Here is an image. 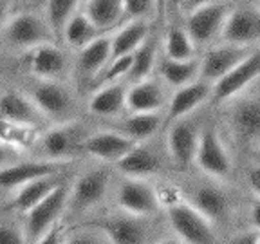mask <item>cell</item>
I'll return each instance as SVG.
<instances>
[{
  "label": "cell",
  "instance_id": "obj_1",
  "mask_svg": "<svg viewBox=\"0 0 260 244\" xmlns=\"http://www.w3.org/2000/svg\"><path fill=\"white\" fill-rule=\"evenodd\" d=\"M161 210L167 214L174 237L181 244H217L219 233L211 221L197 211L175 187L157 190Z\"/></svg>",
  "mask_w": 260,
  "mask_h": 244
},
{
  "label": "cell",
  "instance_id": "obj_2",
  "mask_svg": "<svg viewBox=\"0 0 260 244\" xmlns=\"http://www.w3.org/2000/svg\"><path fill=\"white\" fill-rule=\"evenodd\" d=\"M22 93L40 110L45 121L61 125V123H69L76 119V96L73 94L71 87L65 85L63 81H45L31 78V83Z\"/></svg>",
  "mask_w": 260,
  "mask_h": 244
},
{
  "label": "cell",
  "instance_id": "obj_3",
  "mask_svg": "<svg viewBox=\"0 0 260 244\" xmlns=\"http://www.w3.org/2000/svg\"><path fill=\"white\" fill-rule=\"evenodd\" d=\"M110 170L105 165L81 172L69 185V199L65 211H74L73 216L83 217L96 210L107 199L110 190Z\"/></svg>",
  "mask_w": 260,
  "mask_h": 244
},
{
  "label": "cell",
  "instance_id": "obj_4",
  "mask_svg": "<svg viewBox=\"0 0 260 244\" xmlns=\"http://www.w3.org/2000/svg\"><path fill=\"white\" fill-rule=\"evenodd\" d=\"M193 165L211 181H226L233 172V159L217 125L203 127L199 145L195 150Z\"/></svg>",
  "mask_w": 260,
  "mask_h": 244
},
{
  "label": "cell",
  "instance_id": "obj_5",
  "mask_svg": "<svg viewBox=\"0 0 260 244\" xmlns=\"http://www.w3.org/2000/svg\"><path fill=\"white\" fill-rule=\"evenodd\" d=\"M0 37L11 51H20V53L40 44L54 42L42 11H32V9L13 13L4 27L0 29Z\"/></svg>",
  "mask_w": 260,
  "mask_h": 244
},
{
  "label": "cell",
  "instance_id": "obj_6",
  "mask_svg": "<svg viewBox=\"0 0 260 244\" xmlns=\"http://www.w3.org/2000/svg\"><path fill=\"white\" fill-rule=\"evenodd\" d=\"M69 181L53 190L51 194L42 199L37 206H32L24 214V228L27 244H37L45 233L54 228L65 217V208L69 199Z\"/></svg>",
  "mask_w": 260,
  "mask_h": 244
},
{
  "label": "cell",
  "instance_id": "obj_7",
  "mask_svg": "<svg viewBox=\"0 0 260 244\" xmlns=\"http://www.w3.org/2000/svg\"><path fill=\"white\" fill-rule=\"evenodd\" d=\"M90 132L92 130H89L78 119L51 127L42 132L35 145L40 154L37 158L45 161H69L71 158L78 156V146Z\"/></svg>",
  "mask_w": 260,
  "mask_h": 244
},
{
  "label": "cell",
  "instance_id": "obj_8",
  "mask_svg": "<svg viewBox=\"0 0 260 244\" xmlns=\"http://www.w3.org/2000/svg\"><path fill=\"white\" fill-rule=\"evenodd\" d=\"M114 206L119 214L141 219H152L161 214L157 188L143 179H119L114 188Z\"/></svg>",
  "mask_w": 260,
  "mask_h": 244
},
{
  "label": "cell",
  "instance_id": "obj_9",
  "mask_svg": "<svg viewBox=\"0 0 260 244\" xmlns=\"http://www.w3.org/2000/svg\"><path fill=\"white\" fill-rule=\"evenodd\" d=\"M228 109L226 125L233 138L248 150H256L260 138V103L256 93H244L224 105Z\"/></svg>",
  "mask_w": 260,
  "mask_h": 244
},
{
  "label": "cell",
  "instance_id": "obj_10",
  "mask_svg": "<svg viewBox=\"0 0 260 244\" xmlns=\"http://www.w3.org/2000/svg\"><path fill=\"white\" fill-rule=\"evenodd\" d=\"M78 226L94 228L102 233L107 244H148L150 240V223L141 217L125 214H107L96 219L81 221Z\"/></svg>",
  "mask_w": 260,
  "mask_h": 244
},
{
  "label": "cell",
  "instance_id": "obj_11",
  "mask_svg": "<svg viewBox=\"0 0 260 244\" xmlns=\"http://www.w3.org/2000/svg\"><path fill=\"white\" fill-rule=\"evenodd\" d=\"M233 4L232 2H213L206 0L201 2L193 13L184 18V25L188 37L193 42L195 47H211L219 40L220 29L230 15Z\"/></svg>",
  "mask_w": 260,
  "mask_h": 244
},
{
  "label": "cell",
  "instance_id": "obj_12",
  "mask_svg": "<svg viewBox=\"0 0 260 244\" xmlns=\"http://www.w3.org/2000/svg\"><path fill=\"white\" fill-rule=\"evenodd\" d=\"M260 38V6L256 2L233 4L222 24L219 42L233 47L256 49Z\"/></svg>",
  "mask_w": 260,
  "mask_h": 244
},
{
  "label": "cell",
  "instance_id": "obj_13",
  "mask_svg": "<svg viewBox=\"0 0 260 244\" xmlns=\"http://www.w3.org/2000/svg\"><path fill=\"white\" fill-rule=\"evenodd\" d=\"M260 74V54L258 49H255L244 62H240L237 67H233L230 73L220 76L217 81L211 83L210 103L215 107H222L228 102L248 93L251 87H255Z\"/></svg>",
  "mask_w": 260,
  "mask_h": 244
},
{
  "label": "cell",
  "instance_id": "obj_14",
  "mask_svg": "<svg viewBox=\"0 0 260 244\" xmlns=\"http://www.w3.org/2000/svg\"><path fill=\"white\" fill-rule=\"evenodd\" d=\"M20 64L35 80L63 81L69 73V58L54 42L40 44L20 53Z\"/></svg>",
  "mask_w": 260,
  "mask_h": 244
},
{
  "label": "cell",
  "instance_id": "obj_15",
  "mask_svg": "<svg viewBox=\"0 0 260 244\" xmlns=\"http://www.w3.org/2000/svg\"><path fill=\"white\" fill-rule=\"evenodd\" d=\"M203 127V123L191 114L183 119H177L165 129V132H167V152L179 170H186L193 165L195 150L199 145Z\"/></svg>",
  "mask_w": 260,
  "mask_h": 244
},
{
  "label": "cell",
  "instance_id": "obj_16",
  "mask_svg": "<svg viewBox=\"0 0 260 244\" xmlns=\"http://www.w3.org/2000/svg\"><path fill=\"white\" fill-rule=\"evenodd\" d=\"M69 161H45V159H20L11 167L0 170V190L13 192L40 177L69 172Z\"/></svg>",
  "mask_w": 260,
  "mask_h": 244
},
{
  "label": "cell",
  "instance_id": "obj_17",
  "mask_svg": "<svg viewBox=\"0 0 260 244\" xmlns=\"http://www.w3.org/2000/svg\"><path fill=\"white\" fill-rule=\"evenodd\" d=\"M138 145L114 130H92L78 146V156H89L102 165H116Z\"/></svg>",
  "mask_w": 260,
  "mask_h": 244
},
{
  "label": "cell",
  "instance_id": "obj_18",
  "mask_svg": "<svg viewBox=\"0 0 260 244\" xmlns=\"http://www.w3.org/2000/svg\"><path fill=\"white\" fill-rule=\"evenodd\" d=\"M184 199L215 226L224 224L232 217V197L220 185L195 183Z\"/></svg>",
  "mask_w": 260,
  "mask_h": 244
},
{
  "label": "cell",
  "instance_id": "obj_19",
  "mask_svg": "<svg viewBox=\"0 0 260 244\" xmlns=\"http://www.w3.org/2000/svg\"><path fill=\"white\" fill-rule=\"evenodd\" d=\"M255 49L233 47L226 44H215L206 49V53L199 60V80L206 83H213L220 76L237 67L240 62H244Z\"/></svg>",
  "mask_w": 260,
  "mask_h": 244
},
{
  "label": "cell",
  "instance_id": "obj_20",
  "mask_svg": "<svg viewBox=\"0 0 260 244\" xmlns=\"http://www.w3.org/2000/svg\"><path fill=\"white\" fill-rule=\"evenodd\" d=\"M168 103L167 87L155 78L136 81L126 85L125 112L128 114H155L165 112Z\"/></svg>",
  "mask_w": 260,
  "mask_h": 244
},
{
  "label": "cell",
  "instance_id": "obj_21",
  "mask_svg": "<svg viewBox=\"0 0 260 244\" xmlns=\"http://www.w3.org/2000/svg\"><path fill=\"white\" fill-rule=\"evenodd\" d=\"M211 83H206L203 80H197L190 85L177 89L168 98L165 116H162V129H167L177 119H183L186 116L195 114V110L210 102Z\"/></svg>",
  "mask_w": 260,
  "mask_h": 244
},
{
  "label": "cell",
  "instance_id": "obj_22",
  "mask_svg": "<svg viewBox=\"0 0 260 244\" xmlns=\"http://www.w3.org/2000/svg\"><path fill=\"white\" fill-rule=\"evenodd\" d=\"M114 167L123 177L143 179L146 181L152 175H157L165 168V158L159 154L155 146L150 143H138L126 156H123Z\"/></svg>",
  "mask_w": 260,
  "mask_h": 244
},
{
  "label": "cell",
  "instance_id": "obj_23",
  "mask_svg": "<svg viewBox=\"0 0 260 244\" xmlns=\"http://www.w3.org/2000/svg\"><path fill=\"white\" fill-rule=\"evenodd\" d=\"M0 119H6L15 125L32 127L42 130L47 121L40 110L32 105V102L22 90H4L0 93Z\"/></svg>",
  "mask_w": 260,
  "mask_h": 244
},
{
  "label": "cell",
  "instance_id": "obj_24",
  "mask_svg": "<svg viewBox=\"0 0 260 244\" xmlns=\"http://www.w3.org/2000/svg\"><path fill=\"white\" fill-rule=\"evenodd\" d=\"M69 181V172L65 174H54L47 175V177H40L37 181H31V183L24 185V187L13 190L11 199L8 201V210L11 214H22L24 216L25 211H29L32 206H37L42 199H45L53 190H56L60 185L67 183Z\"/></svg>",
  "mask_w": 260,
  "mask_h": 244
},
{
  "label": "cell",
  "instance_id": "obj_25",
  "mask_svg": "<svg viewBox=\"0 0 260 244\" xmlns=\"http://www.w3.org/2000/svg\"><path fill=\"white\" fill-rule=\"evenodd\" d=\"M110 56V35H102L100 38L78 51L76 54V76L81 89L89 90L90 83L96 80L100 71L103 69Z\"/></svg>",
  "mask_w": 260,
  "mask_h": 244
},
{
  "label": "cell",
  "instance_id": "obj_26",
  "mask_svg": "<svg viewBox=\"0 0 260 244\" xmlns=\"http://www.w3.org/2000/svg\"><path fill=\"white\" fill-rule=\"evenodd\" d=\"M165 112L155 114H126L109 123V130H114L136 143H146L162 129Z\"/></svg>",
  "mask_w": 260,
  "mask_h": 244
},
{
  "label": "cell",
  "instance_id": "obj_27",
  "mask_svg": "<svg viewBox=\"0 0 260 244\" xmlns=\"http://www.w3.org/2000/svg\"><path fill=\"white\" fill-rule=\"evenodd\" d=\"M89 103L87 110L92 116L103 119H118L125 112V98H126V83H112V85L100 87V89L89 93Z\"/></svg>",
  "mask_w": 260,
  "mask_h": 244
},
{
  "label": "cell",
  "instance_id": "obj_28",
  "mask_svg": "<svg viewBox=\"0 0 260 244\" xmlns=\"http://www.w3.org/2000/svg\"><path fill=\"white\" fill-rule=\"evenodd\" d=\"M152 33L150 22H130L110 33V60L130 56Z\"/></svg>",
  "mask_w": 260,
  "mask_h": 244
},
{
  "label": "cell",
  "instance_id": "obj_29",
  "mask_svg": "<svg viewBox=\"0 0 260 244\" xmlns=\"http://www.w3.org/2000/svg\"><path fill=\"white\" fill-rule=\"evenodd\" d=\"M123 0H87L80 2V11L98 29L100 35H110L119 27Z\"/></svg>",
  "mask_w": 260,
  "mask_h": 244
},
{
  "label": "cell",
  "instance_id": "obj_30",
  "mask_svg": "<svg viewBox=\"0 0 260 244\" xmlns=\"http://www.w3.org/2000/svg\"><path fill=\"white\" fill-rule=\"evenodd\" d=\"M159 81L165 87H170L172 90L183 89L193 81L199 80V58L188 62H174L168 58L157 60Z\"/></svg>",
  "mask_w": 260,
  "mask_h": 244
},
{
  "label": "cell",
  "instance_id": "obj_31",
  "mask_svg": "<svg viewBox=\"0 0 260 244\" xmlns=\"http://www.w3.org/2000/svg\"><path fill=\"white\" fill-rule=\"evenodd\" d=\"M159 60V42L155 35H148L141 45L130 54V69L125 78V83H136V81L152 78L155 65Z\"/></svg>",
  "mask_w": 260,
  "mask_h": 244
},
{
  "label": "cell",
  "instance_id": "obj_32",
  "mask_svg": "<svg viewBox=\"0 0 260 244\" xmlns=\"http://www.w3.org/2000/svg\"><path fill=\"white\" fill-rule=\"evenodd\" d=\"M162 53H165L162 58H168V60L188 62L197 58V47L190 40L183 25L172 24L162 35Z\"/></svg>",
  "mask_w": 260,
  "mask_h": 244
},
{
  "label": "cell",
  "instance_id": "obj_33",
  "mask_svg": "<svg viewBox=\"0 0 260 244\" xmlns=\"http://www.w3.org/2000/svg\"><path fill=\"white\" fill-rule=\"evenodd\" d=\"M78 9H80V2H74V0H51L42 4V16L53 40H61L65 25L69 24Z\"/></svg>",
  "mask_w": 260,
  "mask_h": 244
},
{
  "label": "cell",
  "instance_id": "obj_34",
  "mask_svg": "<svg viewBox=\"0 0 260 244\" xmlns=\"http://www.w3.org/2000/svg\"><path fill=\"white\" fill-rule=\"evenodd\" d=\"M102 35L98 33V29L87 20V16L78 9L74 13V16L69 20V24L65 25L63 35H61V42L73 51H81L83 47H87L89 44H92L96 38H100Z\"/></svg>",
  "mask_w": 260,
  "mask_h": 244
},
{
  "label": "cell",
  "instance_id": "obj_35",
  "mask_svg": "<svg viewBox=\"0 0 260 244\" xmlns=\"http://www.w3.org/2000/svg\"><path fill=\"white\" fill-rule=\"evenodd\" d=\"M42 130L32 129V127L15 125L6 119H0V141L6 145L13 146L16 150H24V148H32L37 145L40 138Z\"/></svg>",
  "mask_w": 260,
  "mask_h": 244
},
{
  "label": "cell",
  "instance_id": "obj_36",
  "mask_svg": "<svg viewBox=\"0 0 260 244\" xmlns=\"http://www.w3.org/2000/svg\"><path fill=\"white\" fill-rule=\"evenodd\" d=\"M128 69H130V56L107 62V65L96 76V80L90 83L87 93H92V90L100 89V87L112 85V83H121V81H125L126 74H128Z\"/></svg>",
  "mask_w": 260,
  "mask_h": 244
},
{
  "label": "cell",
  "instance_id": "obj_37",
  "mask_svg": "<svg viewBox=\"0 0 260 244\" xmlns=\"http://www.w3.org/2000/svg\"><path fill=\"white\" fill-rule=\"evenodd\" d=\"M159 4L152 0H123L119 25L130 24V22H150Z\"/></svg>",
  "mask_w": 260,
  "mask_h": 244
},
{
  "label": "cell",
  "instance_id": "obj_38",
  "mask_svg": "<svg viewBox=\"0 0 260 244\" xmlns=\"http://www.w3.org/2000/svg\"><path fill=\"white\" fill-rule=\"evenodd\" d=\"M63 244H107V240L94 228L76 226L74 232H65Z\"/></svg>",
  "mask_w": 260,
  "mask_h": 244
},
{
  "label": "cell",
  "instance_id": "obj_39",
  "mask_svg": "<svg viewBox=\"0 0 260 244\" xmlns=\"http://www.w3.org/2000/svg\"><path fill=\"white\" fill-rule=\"evenodd\" d=\"M0 244H27L22 224L13 221L0 223Z\"/></svg>",
  "mask_w": 260,
  "mask_h": 244
},
{
  "label": "cell",
  "instance_id": "obj_40",
  "mask_svg": "<svg viewBox=\"0 0 260 244\" xmlns=\"http://www.w3.org/2000/svg\"><path fill=\"white\" fill-rule=\"evenodd\" d=\"M226 244H260L258 228H251V226L244 228L240 232L233 233Z\"/></svg>",
  "mask_w": 260,
  "mask_h": 244
},
{
  "label": "cell",
  "instance_id": "obj_41",
  "mask_svg": "<svg viewBox=\"0 0 260 244\" xmlns=\"http://www.w3.org/2000/svg\"><path fill=\"white\" fill-rule=\"evenodd\" d=\"M20 159H24L20 150H16V148H13V146L0 141V170L11 167V165H15L16 161H20Z\"/></svg>",
  "mask_w": 260,
  "mask_h": 244
},
{
  "label": "cell",
  "instance_id": "obj_42",
  "mask_svg": "<svg viewBox=\"0 0 260 244\" xmlns=\"http://www.w3.org/2000/svg\"><path fill=\"white\" fill-rule=\"evenodd\" d=\"M63 237H65V230L61 226V223H58L54 228H51L37 244H63Z\"/></svg>",
  "mask_w": 260,
  "mask_h": 244
},
{
  "label": "cell",
  "instance_id": "obj_43",
  "mask_svg": "<svg viewBox=\"0 0 260 244\" xmlns=\"http://www.w3.org/2000/svg\"><path fill=\"white\" fill-rule=\"evenodd\" d=\"M13 9H15V4H11V2H0V29L11 18V15L15 13Z\"/></svg>",
  "mask_w": 260,
  "mask_h": 244
},
{
  "label": "cell",
  "instance_id": "obj_44",
  "mask_svg": "<svg viewBox=\"0 0 260 244\" xmlns=\"http://www.w3.org/2000/svg\"><path fill=\"white\" fill-rule=\"evenodd\" d=\"M155 244H181V242H179L174 235H170V237H162V239H159Z\"/></svg>",
  "mask_w": 260,
  "mask_h": 244
},
{
  "label": "cell",
  "instance_id": "obj_45",
  "mask_svg": "<svg viewBox=\"0 0 260 244\" xmlns=\"http://www.w3.org/2000/svg\"><path fill=\"white\" fill-rule=\"evenodd\" d=\"M6 69H8V58H6V54L0 51V73Z\"/></svg>",
  "mask_w": 260,
  "mask_h": 244
}]
</instances>
